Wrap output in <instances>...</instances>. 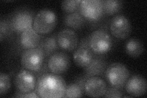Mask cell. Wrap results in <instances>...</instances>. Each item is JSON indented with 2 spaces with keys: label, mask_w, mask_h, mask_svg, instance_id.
Listing matches in <instances>:
<instances>
[{
  "label": "cell",
  "mask_w": 147,
  "mask_h": 98,
  "mask_svg": "<svg viewBox=\"0 0 147 98\" xmlns=\"http://www.w3.org/2000/svg\"><path fill=\"white\" fill-rule=\"evenodd\" d=\"M79 12L85 19L96 22L102 17L104 12L100 0H82Z\"/></svg>",
  "instance_id": "8992f818"
},
{
  "label": "cell",
  "mask_w": 147,
  "mask_h": 98,
  "mask_svg": "<svg viewBox=\"0 0 147 98\" xmlns=\"http://www.w3.org/2000/svg\"><path fill=\"white\" fill-rule=\"evenodd\" d=\"M102 3L104 14L109 16L117 14L121 10L123 7V3L121 1L104 0L102 1Z\"/></svg>",
  "instance_id": "ffe728a7"
},
{
  "label": "cell",
  "mask_w": 147,
  "mask_h": 98,
  "mask_svg": "<svg viewBox=\"0 0 147 98\" xmlns=\"http://www.w3.org/2000/svg\"><path fill=\"white\" fill-rule=\"evenodd\" d=\"M105 97H122V92L119 88L115 87L107 88V91L103 96Z\"/></svg>",
  "instance_id": "d4e9b609"
},
{
  "label": "cell",
  "mask_w": 147,
  "mask_h": 98,
  "mask_svg": "<svg viewBox=\"0 0 147 98\" xmlns=\"http://www.w3.org/2000/svg\"><path fill=\"white\" fill-rule=\"evenodd\" d=\"M73 58L77 66L85 68L93 59V52L90 48L79 47L74 53Z\"/></svg>",
  "instance_id": "9a60e30c"
},
{
  "label": "cell",
  "mask_w": 147,
  "mask_h": 98,
  "mask_svg": "<svg viewBox=\"0 0 147 98\" xmlns=\"http://www.w3.org/2000/svg\"><path fill=\"white\" fill-rule=\"evenodd\" d=\"M125 87L128 94L133 96H141L146 91L147 83L144 77L134 75L128 78Z\"/></svg>",
  "instance_id": "4fadbf2b"
},
{
  "label": "cell",
  "mask_w": 147,
  "mask_h": 98,
  "mask_svg": "<svg viewBox=\"0 0 147 98\" xmlns=\"http://www.w3.org/2000/svg\"><path fill=\"white\" fill-rule=\"evenodd\" d=\"M89 43L92 52L97 54L108 52L112 47L110 35L102 30L94 31L89 37Z\"/></svg>",
  "instance_id": "277c9868"
},
{
  "label": "cell",
  "mask_w": 147,
  "mask_h": 98,
  "mask_svg": "<svg viewBox=\"0 0 147 98\" xmlns=\"http://www.w3.org/2000/svg\"><path fill=\"white\" fill-rule=\"evenodd\" d=\"M107 89L106 83L99 77H90L86 79L84 85V92L91 97L103 96Z\"/></svg>",
  "instance_id": "7c38bea8"
},
{
  "label": "cell",
  "mask_w": 147,
  "mask_h": 98,
  "mask_svg": "<svg viewBox=\"0 0 147 98\" xmlns=\"http://www.w3.org/2000/svg\"><path fill=\"white\" fill-rule=\"evenodd\" d=\"M79 47H82L90 48V43H89V37L88 38H85L82 39L80 43L79 44Z\"/></svg>",
  "instance_id": "484cf974"
},
{
  "label": "cell",
  "mask_w": 147,
  "mask_h": 98,
  "mask_svg": "<svg viewBox=\"0 0 147 98\" xmlns=\"http://www.w3.org/2000/svg\"><path fill=\"white\" fill-rule=\"evenodd\" d=\"M85 68V72L88 77H98L104 73L107 68V64L102 58L95 57Z\"/></svg>",
  "instance_id": "2e32d148"
},
{
  "label": "cell",
  "mask_w": 147,
  "mask_h": 98,
  "mask_svg": "<svg viewBox=\"0 0 147 98\" xmlns=\"http://www.w3.org/2000/svg\"><path fill=\"white\" fill-rule=\"evenodd\" d=\"M44 58L42 51L37 47L24 51L21 57V63L26 69L36 72L42 68Z\"/></svg>",
  "instance_id": "5b68a950"
},
{
  "label": "cell",
  "mask_w": 147,
  "mask_h": 98,
  "mask_svg": "<svg viewBox=\"0 0 147 98\" xmlns=\"http://www.w3.org/2000/svg\"><path fill=\"white\" fill-rule=\"evenodd\" d=\"M40 41L39 34L33 28V27L23 31L20 35V44L26 49L37 47Z\"/></svg>",
  "instance_id": "5bb4252c"
},
{
  "label": "cell",
  "mask_w": 147,
  "mask_h": 98,
  "mask_svg": "<svg viewBox=\"0 0 147 98\" xmlns=\"http://www.w3.org/2000/svg\"><path fill=\"white\" fill-rule=\"evenodd\" d=\"M111 34L119 39H125L130 35L132 26L129 20L124 15L114 16L110 23Z\"/></svg>",
  "instance_id": "ba28073f"
},
{
  "label": "cell",
  "mask_w": 147,
  "mask_h": 98,
  "mask_svg": "<svg viewBox=\"0 0 147 98\" xmlns=\"http://www.w3.org/2000/svg\"><path fill=\"white\" fill-rule=\"evenodd\" d=\"M125 50L128 55L132 57H138L143 53L144 46L139 39L131 38L126 42Z\"/></svg>",
  "instance_id": "d6986e66"
},
{
  "label": "cell",
  "mask_w": 147,
  "mask_h": 98,
  "mask_svg": "<svg viewBox=\"0 0 147 98\" xmlns=\"http://www.w3.org/2000/svg\"><path fill=\"white\" fill-rule=\"evenodd\" d=\"M82 0H66L61 3V9L67 14L73 13L79 10Z\"/></svg>",
  "instance_id": "7402d4cb"
},
{
  "label": "cell",
  "mask_w": 147,
  "mask_h": 98,
  "mask_svg": "<svg viewBox=\"0 0 147 98\" xmlns=\"http://www.w3.org/2000/svg\"><path fill=\"white\" fill-rule=\"evenodd\" d=\"M84 91L77 83H71L66 87L64 97H80Z\"/></svg>",
  "instance_id": "44dd1931"
},
{
  "label": "cell",
  "mask_w": 147,
  "mask_h": 98,
  "mask_svg": "<svg viewBox=\"0 0 147 98\" xmlns=\"http://www.w3.org/2000/svg\"><path fill=\"white\" fill-rule=\"evenodd\" d=\"M57 39L59 47L68 52L76 49L79 43L77 33L70 28L61 30L58 33Z\"/></svg>",
  "instance_id": "8fae6325"
},
{
  "label": "cell",
  "mask_w": 147,
  "mask_h": 98,
  "mask_svg": "<svg viewBox=\"0 0 147 98\" xmlns=\"http://www.w3.org/2000/svg\"><path fill=\"white\" fill-rule=\"evenodd\" d=\"M38 47L42 51L45 57H50L52 54L57 52L58 49V44L56 35L50 36L40 41Z\"/></svg>",
  "instance_id": "e0dca14e"
},
{
  "label": "cell",
  "mask_w": 147,
  "mask_h": 98,
  "mask_svg": "<svg viewBox=\"0 0 147 98\" xmlns=\"http://www.w3.org/2000/svg\"><path fill=\"white\" fill-rule=\"evenodd\" d=\"M129 76L127 68L120 63H113L105 69V77L110 86L119 89L125 87Z\"/></svg>",
  "instance_id": "3957f363"
},
{
  "label": "cell",
  "mask_w": 147,
  "mask_h": 98,
  "mask_svg": "<svg viewBox=\"0 0 147 98\" xmlns=\"http://www.w3.org/2000/svg\"><path fill=\"white\" fill-rule=\"evenodd\" d=\"M85 23V18L79 11L67 14L64 18V23L70 29L79 30L84 26Z\"/></svg>",
  "instance_id": "ac0fdd59"
},
{
  "label": "cell",
  "mask_w": 147,
  "mask_h": 98,
  "mask_svg": "<svg viewBox=\"0 0 147 98\" xmlns=\"http://www.w3.org/2000/svg\"><path fill=\"white\" fill-rule=\"evenodd\" d=\"M70 64V58L66 53L57 52L49 57L47 66L50 72L59 75L67 71Z\"/></svg>",
  "instance_id": "9c48e42d"
},
{
  "label": "cell",
  "mask_w": 147,
  "mask_h": 98,
  "mask_svg": "<svg viewBox=\"0 0 147 98\" xmlns=\"http://www.w3.org/2000/svg\"><path fill=\"white\" fill-rule=\"evenodd\" d=\"M66 87L62 77L47 73L37 78L35 90L40 97H64Z\"/></svg>",
  "instance_id": "6da1fadb"
},
{
  "label": "cell",
  "mask_w": 147,
  "mask_h": 98,
  "mask_svg": "<svg viewBox=\"0 0 147 98\" xmlns=\"http://www.w3.org/2000/svg\"><path fill=\"white\" fill-rule=\"evenodd\" d=\"M13 31L10 23L7 20H1L0 22V39L3 41L4 38L10 34Z\"/></svg>",
  "instance_id": "cb8c5ba5"
},
{
  "label": "cell",
  "mask_w": 147,
  "mask_h": 98,
  "mask_svg": "<svg viewBox=\"0 0 147 98\" xmlns=\"http://www.w3.org/2000/svg\"><path fill=\"white\" fill-rule=\"evenodd\" d=\"M37 78L28 70H22L17 74L15 78V85L18 92L23 94L35 90Z\"/></svg>",
  "instance_id": "30bf717a"
},
{
  "label": "cell",
  "mask_w": 147,
  "mask_h": 98,
  "mask_svg": "<svg viewBox=\"0 0 147 98\" xmlns=\"http://www.w3.org/2000/svg\"><path fill=\"white\" fill-rule=\"evenodd\" d=\"M34 18L33 13L31 11L21 9L16 11L10 20L12 30L22 33L25 30L33 27Z\"/></svg>",
  "instance_id": "52a82bcc"
},
{
  "label": "cell",
  "mask_w": 147,
  "mask_h": 98,
  "mask_svg": "<svg viewBox=\"0 0 147 98\" xmlns=\"http://www.w3.org/2000/svg\"><path fill=\"white\" fill-rule=\"evenodd\" d=\"M57 23L56 14L51 9H44L36 14L33 21V28L40 34H48L53 31Z\"/></svg>",
  "instance_id": "7a4b0ae2"
},
{
  "label": "cell",
  "mask_w": 147,
  "mask_h": 98,
  "mask_svg": "<svg viewBox=\"0 0 147 98\" xmlns=\"http://www.w3.org/2000/svg\"><path fill=\"white\" fill-rule=\"evenodd\" d=\"M11 88V79L6 74H0V96H2L9 91Z\"/></svg>",
  "instance_id": "603a6c76"
}]
</instances>
